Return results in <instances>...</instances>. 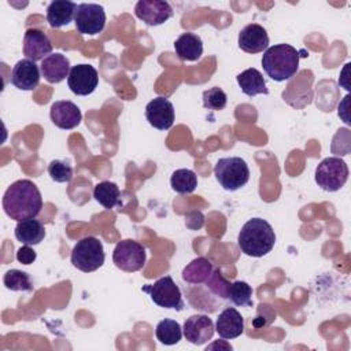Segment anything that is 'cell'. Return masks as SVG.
<instances>
[{"label": "cell", "mask_w": 351, "mask_h": 351, "mask_svg": "<svg viewBox=\"0 0 351 351\" xmlns=\"http://www.w3.org/2000/svg\"><path fill=\"white\" fill-rule=\"evenodd\" d=\"M99 84V74L97 70L90 64H75L71 67L67 85L70 90L77 96H86L90 95Z\"/></svg>", "instance_id": "obj_10"}, {"label": "cell", "mask_w": 351, "mask_h": 351, "mask_svg": "<svg viewBox=\"0 0 351 351\" xmlns=\"http://www.w3.org/2000/svg\"><path fill=\"white\" fill-rule=\"evenodd\" d=\"M147 259L145 248L136 240L119 241L112 252V262L122 271L133 273L143 269Z\"/></svg>", "instance_id": "obj_8"}, {"label": "cell", "mask_w": 351, "mask_h": 351, "mask_svg": "<svg viewBox=\"0 0 351 351\" xmlns=\"http://www.w3.org/2000/svg\"><path fill=\"white\" fill-rule=\"evenodd\" d=\"M215 330L222 339H236L244 332V319L234 307H226L217 318Z\"/></svg>", "instance_id": "obj_18"}, {"label": "cell", "mask_w": 351, "mask_h": 351, "mask_svg": "<svg viewBox=\"0 0 351 351\" xmlns=\"http://www.w3.org/2000/svg\"><path fill=\"white\" fill-rule=\"evenodd\" d=\"M52 52V44L48 36L38 29H27L23 37V53L33 62L43 60Z\"/></svg>", "instance_id": "obj_16"}, {"label": "cell", "mask_w": 351, "mask_h": 351, "mask_svg": "<svg viewBox=\"0 0 351 351\" xmlns=\"http://www.w3.org/2000/svg\"><path fill=\"white\" fill-rule=\"evenodd\" d=\"M155 336L162 344L174 346L182 337V328L177 321L165 318L158 322L155 329Z\"/></svg>", "instance_id": "obj_26"}, {"label": "cell", "mask_w": 351, "mask_h": 351, "mask_svg": "<svg viewBox=\"0 0 351 351\" xmlns=\"http://www.w3.org/2000/svg\"><path fill=\"white\" fill-rule=\"evenodd\" d=\"M119 188L115 182L101 181L93 189L95 200L101 204L104 208H114L119 204Z\"/></svg>", "instance_id": "obj_25"}, {"label": "cell", "mask_w": 351, "mask_h": 351, "mask_svg": "<svg viewBox=\"0 0 351 351\" xmlns=\"http://www.w3.org/2000/svg\"><path fill=\"white\" fill-rule=\"evenodd\" d=\"M40 69L30 59H21L11 71V84L21 90H33L40 82Z\"/></svg>", "instance_id": "obj_17"}, {"label": "cell", "mask_w": 351, "mask_h": 351, "mask_svg": "<svg viewBox=\"0 0 351 351\" xmlns=\"http://www.w3.org/2000/svg\"><path fill=\"white\" fill-rule=\"evenodd\" d=\"M226 103H228V96L218 86H213L203 92V106L207 110H214V111L223 110L226 107Z\"/></svg>", "instance_id": "obj_30"}, {"label": "cell", "mask_w": 351, "mask_h": 351, "mask_svg": "<svg viewBox=\"0 0 351 351\" xmlns=\"http://www.w3.org/2000/svg\"><path fill=\"white\" fill-rule=\"evenodd\" d=\"M36 258H37L36 251H34L33 248H30V245H26V244H23V247H21V248L18 250V252H16V259H18V262H21V263H23V265H30V263H33V262L36 261Z\"/></svg>", "instance_id": "obj_33"}, {"label": "cell", "mask_w": 351, "mask_h": 351, "mask_svg": "<svg viewBox=\"0 0 351 351\" xmlns=\"http://www.w3.org/2000/svg\"><path fill=\"white\" fill-rule=\"evenodd\" d=\"M276 243V233L271 225L263 218H251L243 226L237 237L243 254L261 258L269 254Z\"/></svg>", "instance_id": "obj_2"}, {"label": "cell", "mask_w": 351, "mask_h": 351, "mask_svg": "<svg viewBox=\"0 0 351 351\" xmlns=\"http://www.w3.org/2000/svg\"><path fill=\"white\" fill-rule=\"evenodd\" d=\"M262 67L271 80L287 81L299 69V52L289 44L271 45L263 52Z\"/></svg>", "instance_id": "obj_3"}, {"label": "cell", "mask_w": 351, "mask_h": 351, "mask_svg": "<svg viewBox=\"0 0 351 351\" xmlns=\"http://www.w3.org/2000/svg\"><path fill=\"white\" fill-rule=\"evenodd\" d=\"M15 237L22 244L26 245H37L45 237L44 225L34 218L19 221L15 226Z\"/></svg>", "instance_id": "obj_22"}, {"label": "cell", "mask_w": 351, "mask_h": 351, "mask_svg": "<svg viewBox=\"0 0 351 351\" xmlns=\"http://www.w3.org/2000/svg\"><path fill=\"white\" fill-rule=\"evenodd\" d=\"M103 244L97 237L86 236L77 241L71 251V263L81 271L90 273L97 270L104 263Z\"/></svg>", "instance_id": "obj_5"}, {"label": "cell", "mask_w": 351, "mask_h": 351, "mask_svg": "<svg viewBox=\"0 0 351 351\" xmlns=\"http://www.w3.org/2000/svg\"><path fill=\"white\" fill-rule=\"evenodd\" d=\"M269 36L263 26L250 23L239 33V48L248 53H259L267 49Z\"/></svg>", "instance_id": "obj_14"}, {"label": "cell", "mask_w": 351, "mask_h": 351, "mask_svg": "<svg viewBox=\"0 0 351 351\" xmlns=\"http://www.w3.org/2000/svg\"><path fill=\"white\" fill-rule=\"evenodd\" d=\"M70 62L69 59L62 53H51L45 59L41 60L40 71L43 77L51 82L58 84L63 81L66 77H69L70 73Z\"/></svg>", "instance_id": "obj_19"}, {"label": "cell", "mask_w": 351, "mask_h": 351, "mask_svg": "<svg viewBox=\"0 0 351 351\" xmlns=\"http://www.w3.org/2000/svg\"><path fill=\"white\" fill-rule=\"evenodd\" d=\"M3 282L7 289L14 292H32L33 291V282L30 280V276L26 271L11 269L4 274Z\"/></svg>", "instance_id": "obj_28"}, {"label": "cell", "mask_w": 351, "mask_h": 351, "mask_svg": "<svg viewBox=\"0 0 351 351\" xmlns=\"http://www.w3.org/2000/svg\"><path fill=\"white\" fill-rule=\"evenodd\" d=\"M143 292L148 293L151 300L163 308H173L181 311L184 308V300L178 285L170 276H165L156 280L154 284L144 285Z\"/></svg>", "instance_id": "obj_7"}, {"label": "cell", "mask_w": 351, "mask_h": 351, "mask_svg": "<svg viewBox=\"0 0 351 351\" xmlns=\"http://www.w3.org/2000/svg\"><path fill=\"white\" fill-rule=\"evenodd\" d=\"M206 284L211 289L213 293H215L217 296H219L222 299H228V291H229L230 282L226 278H223L219 269L213 270V273H211L210 278L206 281Z\"/></svg>", "instance_id": "obj_32"}, {"label": "cell", "mask_w": 351, "mask_h": 351, "mask_svg": "<svg viewBox=\"0 0 351 351\" xmlns=\"http://www.w3.org/2000/svg\"><path fill=\"white\" fill-rule=\"evenodd\" d=\"M170 185L177 193H192L197 186V176L189 169H178L171 174Z\"/></svg>", "instance_id": "obj_27"}, {"label": "cell", "mask_w": 351, "mask_h": 351, "mask_svg": "<svg viewBox=\"0 0 351 351\" xmlns=\"http://www.w3.org/2000/svg\"><path fill=\"white\" fill-rule=\"evenodd\" d=\"M75 29L81 34L95 36L104 29L106 12L100 4L81 3L77 7L74 16Z\"/></svg>", "instance_id": "obj_9"}, {"label": "cell", "mask_w": 351, "mask_h": 351, "mask_svg": "<svg viewBox=\"0 0 351 351\" xmlns=\"http://www.w3.org/2000/svg\"><path fill=\"white\" fill-rule=\"evenodd\" d=\"M214 330H215L214 322L208 315H204V314L191 315L185 321L182 328V333L185 339L195 346L207 343L213 337Z\"/></svg>", "instance_id": "obj_13"}, {"label": "cell", "mask_w": 351, "mask_h": 351, "mask_svg": "<svg viewBox=\"0 0 351 351\" xmlns=\"http://www.w3.org/2000/svg\"><path fill=\"white\" fill-rule=\"evenodd\" d=\"M48 174L55 182H69L73 178V167L64 160L55 159L48 165Z\"/></svg>", "instance_id": "obj_31"}, {"label": "cell", "mask_w": 351, "mask_h": 351, "mask_svg": "<svg viewBox=\"0 0 351 351\" xmlns=\"http://www.w3.org/2000/svg\"><path fill=\"white\" fill-rule=\"evenodd\" d=\"M51 121L55 126L70 130L80 125L82 114L77 104L70 100H59L51 106Z\"/></svg>", "instance_id": "obj_15"}, {"label": "cell", "mask_w": 351, "mask_h": 351, "mask_svg": "<svg viewBox=\"0 0 351 351\" xmlns=\"http://www.w3.org/2000/svg\"><path fill=\"white\" fill-rule=\"evenodd\" d=\"M214 176L225 191H237L250 180V169L247 162L240 156L221 158L215 167Z\"/></svg>", "instance_id": "obj_4"}, {"label": "cell", "mask_w": 351, "mask_h": 351, "mask_svg": "<svg viewBox=\"0 0 351 351\" xmlns=\"http://www.w3.org/2000/svg\"><path fill=\"white\" fill-rule=\"evenodd\" d=\"M134 14L148 26H158L173 16V8L162 0H140L134 7Z\"/></svg>", "instance_id": "obj_11"}, {"label": "cell", "mask_w": 351, "mask_h": 351, "mask_svg": "<svg viewBox=\"0 0 351 351\" xmlns=\"http://www.w3.org/2000/svg\"><path fill=\"white\" fill-rule=\"evenodd\" d=\"M176 53L181 60L195 62L200 59L203 53V41L195 33H182L174 43Z\"/></svg>", "instance_id": "obj_21"}, {"label": "cell", "mask_w": 351, "mask_h": 351, "mask_svg": "<svg viewBox=\"0 0 351 351\" xmlns=\"http://www.w3.org/2000/svg\"><path fill=\"white\" fill-rule=\"evenodd\" d=\"M228 299L241 307H251L252 306V288L245 281H233L230 282L228 291Z\"/></svg>", "instance_id": "obj_29"}, {"label": "cell", "mask_w": 351, "mask_h": 351, "mask_svg": "<svg viewBox=\"0 0 351 351\" xmlns=\"http://www.w3.org/2000/svg\"><path fill=\"white\" fill-rule=\"evenodd\" d=\"M145 118L149 125L159 130H167L174 123V107L166 97H155L145 106Z\"/></svg>", "instance_id": "obj_12"}, {"label": "cell", "mask_w": 351, "mask_h": 351, "mask_svg": "<svg viewBox=\"0 0 351 351\" xmlns=\"http://www.w3.org/2000/svg\"><path fill=\"white\" fill-rule=\"evenodd\" d=\"M4 213L15 221L36 218L43 208V197L34 182L18 180L12 182L3 196Z\"/></svg>", "instance_id": "obj_1"}, {"label": "cell", "mask_w": 351, "mask_h": 351, "mask_svg": "<svg viewBox=\"0 0 351 351\" xmlns=\"http://www.w3.org/2000/svg\"><path fill=\"white\" fill-rule=\"evenodd\" d=\"M77 7L78 5L73 1L55 0L49 3L47 8V22L49 23L51 27H55V29L69 25L75 16Z\"/></svg>", "instance_id": "obj_20"}, {"label": "cell", "mask_w": 351, "mask_h": 351, "mask_svg": "<svg viewBox=\"0 0 351 351\" xmlns=\"http://www.w3.org/2000/svg\"><path fill=\"white\" fill-rule=\"evenodd\" d=\"M348 180V166L337 156L322 159L315 169V182L328 192H336L344 186Z\"/></svg>", "instance_id": "obj_6"}, {"label": "cell", "mask_w": 351, "mask_h": 351, "mask_svg": "<svg viewBox=\"0 0 351 351\" xmlns=\"http://www.w3.org/2000/svg\"><path fill=\"white\" fill-rule=\"evenodd\" d=\"M237 84L241 88L243 93L252 97L256 95H267L269 89L266 88V81L259 70L250 67L244 71H241L237 75Z\"/></svg>", "instance_id": "obj_23"}, {"label": "cell", "mask_w": 351, "mask_h": 351, "mask_svg": "<svg viewBox=\"0 0 351 351\" xmlns=\"http://www.w3.org/2000/svg\"><path fill=\"white\" fill-rule=\"evenodd\" d=\"M213 270V263L207 258L199 256L184 267L182 280L189 284H202L210 278Z\"/></svg>", "instance_id": "obj_24"}]
</instances>
